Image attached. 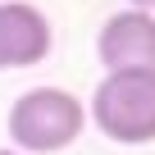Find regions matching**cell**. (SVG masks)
I'll list each match as a JSON object with an SVG mask.
<instances>
[{"label": "cell", "instance_id": "4", "mask_svg": "<svg viewBox=\"0 0 155 155\" xmlns=\"http://www.w3.org/2000/svg\"><path fill=\"white\" fill-rule=\"evenodd\" d=\"M55 32L50 18L28 5V0H0V73L9 68H32L50 55Z\"/></svg>", "mask_w": 155, "mask_h": 155}, {"label": "cell", "instance_id": "5", "mask_svg": "<svg viewBox=\"0 0 155 155\" xmlns=\"http://www.w3.org/2000/svg\"><path fill=\"white\" fill-rule=\"evenodd\" d=\"M128 5H132V9H150V0H128Z\"/></svg>", "mask_w": 155, "mask_h": 155}, {"label": "cell", "instance_id": "2", "mask_svg": "<svg viewBox=\"0 0 155 155\" xmlns=\"http://www.w3.org/2000/svg\"><path fill=\"white\" fill-rule=\"evenodd\" d=\"M87 119L119 146L155 141V68H114L91 91Z\"/></svg>", "mask_w": 155, "mask_h": 155}, {"label": "cell", "instance_id": "6", "mask_svg": "<svg viewBox=\"0 0 155 155\" xmlns=\"http://www.w3.org/2000/svg\"><path fill=\"white\" fill-rule=\"evenodd\" d=\"M0 155H23V150H0Z\"/></svg>", "mask_w": 155, "mask_h": 155}, {"label": "cell", "instance_id": "3", "mask_svg": "<svg viewBox=\"0 0 155 155\" xmlns=\"http://www.w3.org/2000/svg\"><path fill=\"white\" fill-rule=\"evenodd\" d=\"M96 59L105 73L114 68H155V14L150 9H119L96 32Z\"/></svg>", "mask_w": 155, "mask_h": 155}, {"label": "cell", "instance_id": "7", "mask_svg": "<svg viewBox=\"0 0 155 155\" xmlns=\"http://www.w3.org/2000/svg\"><path fill=\"white\" fill-rule=\"evenodd\" d=\"M150 14H155V0H150Z\"/></svg>", "mask_w": 155, "mask_h": 155}, {"label": "cell", "instance_id": "1", "mask_svg": "<svg viewBox=\"0 0 155 155\" xmlns=\"http://www.w3.org/2000/svg\"><path fill=\"white\" fill-rule=\"evenodd\" d=\"M9 141L23 155H59L87 128V105L64 87H32L9 105Z\"/></svg>", "mask_w": 155, "mask_h": 155}]
</instances>
